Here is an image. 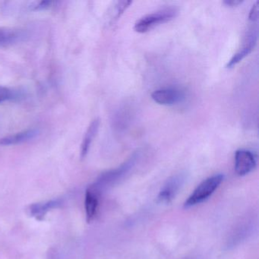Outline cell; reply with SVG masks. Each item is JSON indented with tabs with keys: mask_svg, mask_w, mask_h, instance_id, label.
Wrapping results in <instances>:
<instances>
[{
	"mask_svg": "<svg viewBox=\"0 0 259 259\" xmlns=\"http://www.w3.org/2000/svg\"><path fill=\"white\" fill-rule=\"evenodd\" d=\"M139 153H134L126 161L124 162L122 165L118 166L116 169L107 171V172L101 174L96 182L91 186V187L93 188L101 195L103 190L113 186L118 183L121 179L123 178L133 169L139 159Z\"/></svg>",
	"mask_w": 259,
	"mask_h": 259,
	"instance_id": "obj_1",
	"label": "cell"
},
{
	"mask_svg": "<svg viewBox=\"0 0 259 259\" xmlns=\"http://www.w3.org/2000/svg\"><path fill=\"white\" fill-rule=\"evenodd\" d=\"M224 178L223 174H216L201 182L185 201V208L193 207L208 199L222 183Z\"/></svg>",
	"mask_w": 259,
	"mask_h": 259,
	"instance_id": "obj_2",
	"label": "cell"
},
{
	"mask_svg": "<svg viewBox=\"0 0 259 259\" xmlns=\"http://www.w3.org/2000/svg\"><path fill=\"white\" fill-rule=\"evenodd\" d=\"M177 9L169 7V8L163 9L155 13L147 15L144 17L141 18L136 22L134 25V30L136 32L144 34L151 30L154 29L158 25L166 23L169 21L172 20L177 17Z\"/></svg>",
	"mask_w": 259,
	"mask_h": 259,
	"instance_id": "obj_3",
	"label": "cell"
},
{
	"mask_svg": "<svg viewBox=\"0 0 259 259\" xmlns=\"http://www.w3.org/2000/svg\"><path fill=\"white\" fill-rule=\"evenodd\" d=\"M186 177L180 174L170 177L166 182L157 196V201L161 204H169L177 196V194L184 184Z\"/></svg>",
	"mask_w": 259,
	"mask_h": 259,
	"instance_id": "obj_4",
	"label": "cell"
},
{
	"mask_svg": "<svg viewBox=\"0 0 259 259\" xmlns=\"http://www.w3.org/2000/svg\"><path fill=\"white\" fill-rule=\"evenodd\" d=\"M186 98L184 92L177 88L158 89L151 94V98L160 105L172 106L183 102Z\"/></svg>",
	"mask_w": 259,
	"mask_h": 259,
	"instance_id": "obj_5",
	"label": "cell"
},
{
	"mask_svg": "<svg viewBox=\"0 0 259 259\" xmlns=\"http://www.w3.org/2000/svg\"><path fill=\"white\" fill-rule=\"evenodd\" d=\"M256 166V158L251 151L240 149L235 154V171L240 177L250 174Z\"/></svg>",
	"mask_w": 259,
	"mask_h": 259,
	"instance_id": "obj_6",
	"label": "cell"
},
{
	"mask_svg": "<svg viewBox=\"0 0 259 259\" xmlns=\"http://www.w3.org/2000/svg\"><path fill=\"white\" fill-rule=\"evenodd\" d=\"M257 30H252V31H249L248 34L245 36V40L242 43L241 49L233 55V57L230 59V61L227 63V69H232L236 65L239 64L245 57H248L254 50L256 43H257Z\"/></svg>",
	"mask_w": 259,
	"mask_h": 259,
	"instance_id": "obj_7",
	"label": "cell"
},
{
	"mask_svg": "<svg viewBox=\"0 0 259 259\" xmlns=\"http://www.w3.org/2000/svg\"><path fill=\"white\" fill-rule=\"evenodd\" d=\"M62 202L60 199L51 200L46 202L35 203L31 204L28 207L29 215L35 218L37 221H43L48 212L53 209L58 208L61 205Z\"/></svg>",
	"mask_w": 259,
	"mask_h": 259,
	"instance_id": "obj_8",
	"label": "cell"
},
{
	"mask_svg": "<svg viewBox=\"0 0 259 259\" xmlns=\"http://www.w3.org/2000/svg\"><path fill=\"white\" fill-rule=\"evenodd\" d=\"M38 134V131L35 128H29L15 134L9 135L0 139V145L2 146H12L20 145L31 139H34Z\"/></svg>",
	"mask_w": 259,
	"mask_h": 259,
	"instance_id": "obj_9",
	"label": "cell"
},
{
	"mask_svg": "<svg viewBox=\"0 0 259 259\" xmlns=\"http://www.w3.org/2000/svg\"><path fill=\"white\" fill-rule=\"evenodd\" d=\"M100 194L92 187L88 188L84 199V208H85L86 220L88 223H91L96 216L99 205Z\"/></svg>",
	"mask_w": 259,
	"mask_h": 259,
	"instance_id": "obj_10",
	"label": "cell"
},
{
	"mask_svg": "<svg viewBox=\"0 0 259 259\" xmlns=\"http://www.w3.org/2000/svg\"><path fill=\"white\" fill-rule=\"evenodd\" d=\"M100 120L98 119H95L91 122L83 138L82 142L81 145V157L84 158L87 156L91 146H92V142L94 139L96 137L98 134V130H99Z\"/></svg>",
	"mask_w": 259,
	"mask_h": 259,
	"instance_id": "obj_11",
	"label": "cell"
},
{
	"mask_svg": "<svg viewBox=\"0 0 259 259\" xmlns=\"http://www.w3.org/2000/svg\"><path fill=\"white\" fill-rule=\"evenodd\" d=\"M23 37L22 31L11 28H0V47L13 45Z\"/></svg>",
	"mask_w": 259,
	"mask_h": 259,
	"instance_id": "obj_12",
	"label": "cell"
},
{
	"mask_svg": "<svg viewBox=\"0 0 259 259\" xmlns=\"http://www.w3.org/2000/svg\"><path fill=\"white\" fill-rule=\"evenodd\" d=\"M15 98V93L9 88L0 85V104L11 101Z\"/></svg>",
	"mask_w": 259,
	"mask_h": 259,
	"instance_id": "obj_13",
	"label": "cell"
},
{
	"mask_svg": "<svg viewBox=\"0 0 259 259\" xmlns=\"http://www.w3.org/2000/svg\"><path fill=\"white\" fill-rule=\"evenodd\" d=\"M132 4L133 2L131 1H119L116 3V5L115 6V19H119L121 15L123 14L124 12L130 7Z\"/></svg>",
	"mask_w": 259,
	"mask_h": 259,
	"instance_id": "obj_14",
	"label": "cell"
},
{
	"mask_svg": "<svg viewBox=\"0 0 259 259\" xmlns=\"http://www.w3.org/2000/svg\"><path fill=\"white\" fill-rule=\"evenodd\" d=\"M259 16V1H257L251 7L250 10L248 19L251 22H257Z\"/></svg>",
	"mask_w": 259,
	"mask_h": 259,
	"instance_id": "obj_15",
	"label": "cell"
},
{
	"mask_svg": "<svg viewBox=\"0 0 259 259\" xmlns=\"http://www.w3.org/2000/svg\"><path fill=\"white\" fill-rule=\"evenodd\" d=\"M242 3L243 2L240 0H226V1H224V5L229 7H236L242 4Z\"/></svg>",
	"mask_w": 259,
	"mask_h": 259,
	"instance_id": "obj_16",
	"label": "cell"
}]
</instances>
